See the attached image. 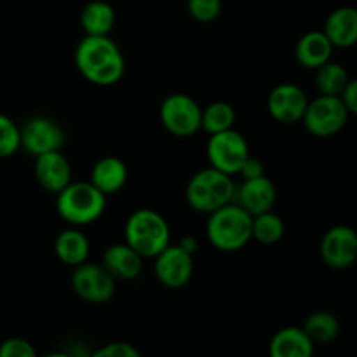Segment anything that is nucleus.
I'll return each instance as SVG.
<instances>
[{
  "instance_id": "f257e3e1",
  "label": "nucleus",
  "mask_w": 357,
  "mask_h": 357,
  "mask_svg": "<svg viewBox=\"0 0 357 357\" xmlns=\"http://www.w3.org/2000/svg\"><path fill=\"white\" fill-rule=\"evenodd\" d=\"M75 65L96 86L117 84L126 70L122 51L108 35H86L75 49Z\"/></svg>"
},
{
  "instance_id": "f03ea898",
  "label": "nucleus",
  "mask_w": 357,
  "mask_h": 357,
  "mask_svg": "<svg viewBox=\"0 0 357 357\" xmlns=\"http://www.w3.org/2000/svg\"><path fill=\"white\" fill-rule=\"evenodd\" d=\"M251 223L253 216L241 208L239 204L222 206L216 211L209 213L208 239L216 250L234 253L246 246L251 241Z\"/></svg>"
},
{
  "instance_id": "7ed1b4c3",
  "label": "nucleus",
  "mask_w": 357,
  "mask_h": 357,
  "mask_svg": "<svg viewBox=\"0 0 357 357\" xmlns=\"http://www.w3.org/2000/svg\"><path fill=\"white\" fill-rule=\"evenodd\" d=\"M126 244L139 257L155 258L169 246L171 230L166 218L153 209H138L128 218L124 227Z\"/></svg>"
},
{
  "instance_id": "20e7f679",
  "label": "nucleus",
  "mask_w": 357,
  "mask_h": 357,
  "mask_svg": "<svg viewBox=\"0 0 357 357\" xmlns=\"http://www.w3.org/2000/svg\"><path fill=\"white\" fill-rule=\"evenodd\" d=\"M107 208V195L98 190L91 181H70L58 192L56 209L65 222L82 227L96 222Z\"/></svg>"
},
{
  "instance_id": "39448f33",
  "label": "nucleus",
  "mask_w": 357,
  "mask_h": 357,
  "mask_svg": "<svg viewBox=\"0 0 357 357\" xmlns=\"http://www.w3.org/2000/svg\"><path fill=\"white\" fill-rule=\"evenodd\" d=\"M236 185L232 176L215 167H206L190 178L187 185V202L199 213H213L234 199Z\"/></svg>"
},
{
  "instance_id": "423d86ee",
  "label": "nucleus",
  "mask_w": 357,
  "mask_h": 357,
  "mask_svg": "<svg viewBox=\"0 0 357 357\" xmlns=\"http://www.w3.org/2000/svg\"><path fill=\"white\" fill-rule=\"evenodd\" d=\"M349 115L351 114L342 103L340 96L321 94L319 98L307 103L302 121L310 135L317 138H330L345 128Z\"/></svg>"
},
{
  "instance_id": "0eeeda50",
  "label": "nucleus",
  "mask_w": 357,
  "mask_h": 357,
  "mask_svg": "<svg viewBox=\"0 0 357 357\" xmlns=\"http://www.w3.org/2000/svg\"><path fill=\"white\" fill-rule=\"evenodd\" d=\"M159 115L164 128L174 136L188 138L201 131L202 108L199 107L197 101L183 93L169 94L160 103Z\"/></svg>"
},
{
  "instance_id": "6e6552de",
  "label": "nucleus",
  "mask_w": 357,
  "mask_h": 357,
  "mask_svg": "<svg viewBox=\"0 0 357 357\" xmlns=\"http://www.w3.org/2000/svg\"><path fill=\"white\" fill-rule=\"evenodd\" d=\"M208 159L211 167L227 174H237L244 160L250 157V146L244 136L234 129L209 135Z\"/></svg>"
},
{
  "instance_id": "1a4fd4ad",
  "label": "nucleus",
  "mask_w": 357,
  "mask_h": 357,
  "mask_svg": "<svg viewBox=\"0 0 357 357\" xmlns=\"http://www.w3.org/2000/svg\"><path fill=\"white\" fill-rule=\"evenodd\" d=\"M20 138L21 149L35 157L61 150L65 145V131L52 119L42 115H35L24 121L20 128Z\"/></svg>"
},
{
  "instance_id": "9d476101",
  "label": "nucleus",
  "mask_w": 357,
  "mask_h": 357,
  "mask_svg": "<svg viewBox=\"0 0 357 357\" xmlns=\"http://www.w3.org/2000/svg\"><path fill=\"white\" fill-rule=\"evenodd\" d=\"M72 288L89 303H107L115 295V279L103 265L80 264L72 274Z\"/></svg>"
},
{
  "instance_id": "9b49d317",
  "label": "nucleus",
  "mask_w": 357,
  "mask_h": 357,
  "mask_svg": "<svg viewBox=\"0 0 357 357\" xmlns=\"http://www.w3.org/2000/svg\"><path fill=\"white\" fill-rule=\"evenodd\" d=\"M153 272L160 284L166 288H183L194 274V260H192V255L181 246L169 244L155 257Z\"/></svg>"
},
{
  "instance_id": "f8f14e48",
  "label": "nucleus",
  "mask_w": 357,
  "mask_h": 357,
  "mask_svg": "<svg viewBox=\"0 0 357 357\" xmlns=\"http://www.w3.org/2000/svg\"><path fill=\"white\" fill-rule=\"evenodd\" d=\"M321 258L331 268L351 267L357 258V234L347 225L328 230L321 241Z\"/></svg>"
},
{
  "instance_id": "ddd939ff",
  "label": "nucleus",
  "mask_w": 357,
  "mask_h": 357,
  "mask_svg": "<svg viewBox=\"0 0 357 357\" xmlns=\"http://www.w3.org/2000/svg\"><path fill=\"white\" fill-rule=\"evenodd\" d=\"M309 98L296 84H281L268 94L267 110L272 119L281 124H295L302 121Z\"/></svg>"
},
{
  "instance_id": "4468645a",
  "label": "nucleus",
  "mask_w": 357,
  "mask_h": 357,
  "mask_svg": "<svg viewBox=\"0 0 357 357\" xmlns=\"http://www.w3.org/2000/svg\"><path fill=\"white\" fill-rule=\"evenodd\" d=\"M234 199H236V204L246 209L251 216H257L274 208L278 190H275V185L265 174H261L257 178H248L239 187H236Z\"/></svg>"
},
{
  "instance_id": "2eb2a0df",
  "label": "nucleus",
  "mask_w": 357,
  "mask_h": 357,
  "mask_svg": "<svg viewBox=\"0 0 357 357\" xmlns=\"http://www.w3.org/2000/svg\"><path fill=\"white\" fill-rule=\"evenodd\" d=\"M35 176H37L38 185L44 190L58 194L72 181V167H70L68 159L63 155L61 150H56V152L37 155Z\"/></svg>"
},
{
  "instance_id": "dca6fc26",
  "label": "nucleus",
  "mask_w": 357,
  "mask_h": 357,
  "mask_svg": "<svg viewBox=\"0 0 357 357\" xmlns=\"http://www.w3.org/2000/svg\"><path fill=\"white\" fill-rule=\"evenodd\" d=\"M101 265L115 281H132L142 272L143 257H139L129 244L119 243L107 248Z\"/></svg>"
},
{
  "instance_id": "f3484780",
  "label": "nucleus",
  "mask_w": 357,
  "mask_h": 357,
  "mask_svg": "<svg viewBox=\"0 0 357 357\" xmlns=\"http://www.w3.org/2000/svg\"><path fill=\"white\" fill-rule=\"evenodd\" d=\"M323 33L333 47H351L357 40V10L345 6L335 9L326 17Z\"/></svg>"
},
{
  "instance_id": "a211bd4d",
  "label": "nucleus",
  "mask_w": 357,
  "mask_h": 357,
  "mask_svg": "<svg viewBox=\"0 0 357 357\" xmlns=\"http://www.w3.org/2000/svg\"><path fill=\"white\" fill-rule=\"evenodd\" d=\"M314 344L302 328L288 326L279 330L272 337L268 354L272 357H310Z\"/></svg>"
},
{
  "instance_id": "6ab92c4d",
  "label": "nucleus",
  "mask_w": 357,
  "mask_h": 357,
  "mask_svg": "<svg viewBox=\"0 0 357 357\" xmlns=\"http://www.w3.org/2000/svg\"><path fill=\"white\" fill-rule=\"evenodd\" d=\"M128 181V167L119 157H103L91 171V183L105 195L117 194Z\"/></svg>"
},
{
  "instance_id": "aec40b11",
  "label": "nucleus",
  "mask_w": 357,
  "mask_h": 357,
  "mask_svg": "<svg viewBox=\"0 0 357 357\" xmlns=\"http://www.w3.org/2000/svg\"><path fill=\"white\" fill-rule=\"evenodd\" d=\"M331 54H333V45L323 31H309L302 35L295 47L296 61L310 70L319 68L321 65L330 61Z\"/></svg>"
},
{
  "instance_id": "412c9836",
  "label": "nucleus",
  "mask_w": 357,
  "mask_h": 357,
  "mask_svg": "<svg viewBox=\"0 0 357 357\" xmlns=\"http://www.w3.org/2000/svg\"><path fill=\"white\" fill-rule=\"evenodd\" d=\"M54 251L63 264L77 267L89 257V241L80 230L66 229L56 237Z\"/></svg>"
},
{
  "instance_id": "4be33fe9",
  "label": "nucleus",
  "mask_w": 357,
  "mask_h": 357,
  "mask_svg": "<svg viewBox=\"0 0 357 357\" xmlns=\"http://www.w3.org/2000/svg\"><path fill=\"white\" fill-rule=\"evenodd\" d=\"M80 24L86 35H108L115 24V10L105 0H93L86 3L80 13Z\"/></svg>"
},
{
  "instance_id": "5701e85b",
  "label": "nucleus",
  "mask_w": 357,
  "mask_h": 357,
  "mask_svg": "<svg viewBox=\"0 0 357 357\" xmlns=\"http://www.w3.org/2000/svg\"><path fill=\"white\" fill-rule=\"evenodd\" d=\"M303 331L310 338L314 345L316 344H330L340 333V323L337 317L328 310H316L310 314L303 323Z\"/></svg>"
},
{
  "instance_id": "b1692460",
  "label": "nucleus",
  "mask_w": 357,
  "mask_h": 357,
  "mask_svg": "<svg viewBox=\"0 0 357 357\" xmlns=\"http://www.w3.org/2000/svg\"><path fill=\"white\" fill-rule=\"evenodd\" d=\"M234 122H236V110L227 101H215L202 110L201 129H204L208 135L232 129Z\"/></svg>"
},
{
  "instance_id": "393cba45",
  "label": "nucleus",
  "mask_w": 357,
  "mask_h": 357,
  "mask_svg": "<svg viewBox=\"0 0 357 357\" xmlns=\"http://www.w3.org/2000/svg\"><path fill=\"white\" fill-rule=\"evenodd\" d=\"M284 236V222L275 213L265 211L253 216L251 223V239L261 244H275Z\"/></svg>"
},
{
  "instance_id": "a878e982",
  "label": "nucleus",
  "mask_w": 357,
  "mask_h": 357,
  "mask_svg": "<svg viewBox=\"0 0 357 357\" xmlns=\"http://www.w3.org/2000/svg\"><path fill=\"white\" fill-rule=\"evenodd\" d=\"M316 75V86L321 94H328V96H340L344 87L351 80L347 70L338 63L326 61L321 65Z\"/></svg>"
},
{
  "instance_id": "bb28decb",
  "label": "nucleus",
  "mask_w": 357,
  "mask_h": 357,
  "mask_svg": "<svg viewBox=\"0 0 357 357\" xmlns=\"http://www.w3.org/2000/svg\"><path fill=\"white\" fill-rule=\"evenodd\" d=\"M21 149L20 128L7 115L0 114V157H9Z\"/></svg>"
},
{
  "instance_id": "cd10ccee",
  "label": "nucleus",
  "mask_w": 357,
  "mask_h": 357,
  "mask_svg": "<svg viewBox=\"0 0 357 357\" xmlns=\"http://www.w3.org/2000/svg\"><path fill=\"white\" fill-rule=\"evenodd\" d=\"M187 9L199 23H211L222 13V0H187Z\"/></svg>"
},
{
  "instance_id": "c85d7f7f",
  "label": "nucleus",
  "mask_w": 357,
  "mask_h": 357,
  "mask_svg": "<svg viewBox=\"0 0 357 357\" xmlns=\"http://www.w3.org/2000/svg\"><path fill=\"white\" fill-rule=\"evenodd\" d=\"M35 354L33 345L24 338L13 337L0 344V357H33Z\"/></svg>"
},
{
  "instance_id": "c756f323",
  "label": "nucleus",
  "mask_w": 357,
  "mask_h": 357,
  "mask_svg": "<svg viewBox=\"0 0 357 357\" xmlns=\"http://www.w3.org/2000/svg\"><path fill=\"white\" fill-rule=\"evenodd\" d=\"M96 357H138L139 351L131 344H126V342H114V344H108L105 347L98 349L94 352Z\"/></svg>"
},
{
  "instance_id": "7c9ffc66",
  "label": "nucleus",
  "mask_w": 357,
  "mask_h": 357,
  "mask_svg": "<svg viewBox=\"0 0 357 357\" xmlns=\"http://www.w3.org/2000/svg\"><path fill=\"white\" fill-rule=\"evenodd\" d=\"M340 100L349 110V114H357V82L354 79L349 80L347 86L344 87V91L340 94Z\"/></svg>"
},
{
  "instance_id": "2f4dec72",
  "label": "nucleus",
  "mask_w": 357,
  "mask_h": 357,
  "mask_svg": "<svg viewBox=\"0 0 357 357\" xmlns=\"http://www.w3.org/2000/svg\"><path fill=\"white\" fill-rule=\"evenodd\" d=\"M241 176L244 178V180H248V178H257V176H261V174H265V166L261 160L255 159V157H248L246 160H244V164L241 166L239 173Z\"/></svg>"
},
{
  "instance_id": "473e14b6",
  "label": "nucleus",
  "mask_w": 357,
  "mask_h": 357,
  "mask_svg": "<svg viewBox=\"0 0 357 357\" xmlns=\"http://www.w3.org/2000/svg\"><path fill=\"white\" fill-rule=\"evenodd\" d=\"M178 246H181L185 251H188L190 255H194V251L197 250V241H195L194 237H185V239L181 241Z\"/></svg>"
}]
</instances>
